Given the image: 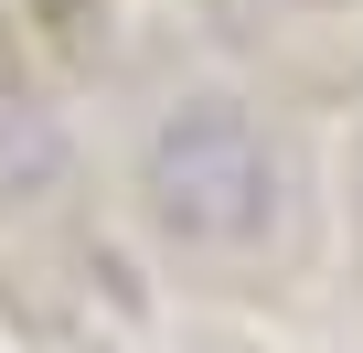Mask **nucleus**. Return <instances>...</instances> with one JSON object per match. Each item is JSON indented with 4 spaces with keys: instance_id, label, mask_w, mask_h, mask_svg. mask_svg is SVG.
Wrapping results in <instances>:
<instances>
[{
    "instance_id": "obj_1",
    "label": "nucleus",
    "mask_w": 363,
    "mask_h": 353,
    "mask_svg": "<svg viewBox=\"0 0 363 353\" xmlns=\"http://www.w3.org/2000/svg\"><path fill=\"white\" fill-rule=\"evenodd\" d=\"M139 193L182 246H257L278 225V150L235 97H182L150 129Z\"/></svg>"
},
{
    "instance_id": "obj_2",
    "label": "nucleus",
    "mask_w": 363,
    "mask_h": 353,
    "mask_svg": "<svg viewBox=\"0 0 363 353\" xmlns=\"http://www.w3.org/2000/svg\"><path fill=\"white\" fill-rule=\"evenodd\" d=\"M65 193V139L43 107L0 97V204H54Z\"/></svg>"
}]
</instances>
